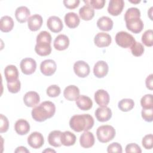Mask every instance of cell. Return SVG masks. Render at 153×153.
<instances>
[{"instance_id": "obj_1", "label": "cell", "mask_w": 153, "mask_h": 153, "mask_svg": "<svg viewBox=\"0 0 153 153\" xmlns=\"http://www.w3.org/2000/svg\"><path fill=\"white\" fill-rule=\"evenodd\" d=\"M140 17V10L136 7L127 9L124 14L126 27L134 33H139L143 29V23Z\"/></svg>"}, {"instance_id": "obj_2", "label": "cell", "mask_w": 153, "mask_h": 153, "mask_svg": "<svg viewBox=\"0 0 153 153\" xmlns=\"http://www.w3.org/2000/svg\"><path fill=\"white\" fill-rule=\"evenodd\" d=\"M55 105L50 101H44L39 105L35 106L32 110L33 119L38 122H42L51 118L55 114Z\"/></svg>"}, {"instance_id": "obj_3", "label": "cell", "mask_w": 153, "mask_h": 153, "mask_svg": "<svg viewBox=\"0 0 153 153\" xmlns=\"http://www.w3.org/2000/svg\"><path fill=\"white\" fill-rule=\"evenodd\" d=\"M94 119L90 114L75 115L69 121L70 127L76 132L88 131L94 125Z\"/></svg>"}, {"instance_id": "obj_4", "label": "cell", "mask_w": 153, "mask_h": 153, "mask_svg": "<svg viewBox=\"0 0 153 153\" xmlns=\"http://www.w3.org/2000/svg\"><path fill=\"white\" fill-rule=\"evenodd\" d=\"M96 135L99 142L107 143L114 138L115 130L110 125H103L97 128Z\"/></svg>"}, {"instance_id": "obj_5", "label": "cell", "mask_w": 153, "mask_h": 153, "mask_svg": "<svg viewBox=\"0 0 153 153\" xmlns=\"http://www.w3.org/2000/svg\"><path fill=\"white\" fill-rule=\"evenodd\" d=\"M135 41L134 38L131 34L125 31L118 32L115 35L117 44L122 48H129Z\"/></svg>"}, {"instance_id": "obj_6", "label": "cell", "mask_w": 153, "mask_h": 153, "mask_svg": "<svg viewBox=\"0 0 153 153\" xmlns=\"http://www.w3.org/2000/svg\"><path fill=\"white\" fill-rule=\"evenodd\" d=\"M22 72L25 75H31L36 70V61L32 58H25L22 60L20 64Z\"/></svg>"}, {"instance_id": "obj_7", "label": "cell", "mask_w": 153, "mask_h": 153, "mask_svg": "<svg viewBox=\"0 0 153 153\" xmlns=\"http://www.w3.org/2000/svg\"><path fill=\"white\" fill-rule=\"evenodd\" d=\"M74 71L78 76L85 78L89 75L90 69L87 63L83 60H78L74 65Z\"/></svg>"}, {"instance_id": "obj_8", "label": "cell", "mask_w": 153, "mask_h": 153, "mask_svg": "<svg viewBox=\"0 0 153 153\" xmlns=\"http://www.w3.org/2000/svg\"><path fill=\"white\" fill-rule=\"evenodd\" d=\"M57 69L56 62L51 59H47L42 61L40 65L41 73L45 76H51L54 74Z\"/></svg>"}, {"instance_id": "obj_9", "label": "cell", "mask_w": 153, "mask_h": 153, "mask_svg": "<svg viewBox=\"0 0 153 153\" xmlns=\"http://www.w3.org/2000/svg\"><path fill=\"white\" fill-rule=\"evenodd\" d=\"M27 143L30 146L34 149L40 148L44 143V137L41 133L34 131L28 136Z\"/></svg>"}, {"instance_id": "obj_10", "label": "cell", "mask_w": 153, "mask_h": 153, "mask_svg": "<svg viewBox=\"0 0 153 153\" xmlns=\"http://www.w3.org/2000/svg\"><path fill=\"white\" fill-rule=\"evenodd\" d=\"M124 7L123 0H111L108 7V12L112 16H117L121 13Z\"/></svg>"}, {"instance_id": "obj_11", "label": "cell", "mask_w": 153, "mask_h": 153, "mask_svg": "<svg viewBox=\"0 0 153 153\" xmlns=\"http://www.w3.org/2000/svg\"><path fill=\"white\" fill-rule=\"evenodd\" d=\"M47 26L48 28L54 33L60 32L63 27V25L62 20L57 16H50L47 21Z\"/></svg>"}, {"instance_id": "obj_12", "label": "cell", "mask_w": 153, "mask_h": 153, "mask_svg": "<svg viewBox=\"0 0 153 153\" xmlns=\"http://www.w3.org/2000/svg\"><path fill=\"white\" fill-rule=\"evenodd\" d=\"M112 41L110 35L105 32H99L94 37V42L98 47H106L109 46Z\"/></svg>"}, {"instance_id": "obj_13", "label": "cell", "mask_w": 153, "mask_h": 153, "mask_svg": "<svg viewBox=\"0 0 153 153\" xmlns=\"http://www.w3.org/2000/svg\"><path fill=\"white\" fill-rule=\"evenodd\" d=\"M95 116L97 121L105 122L110 120L112 117V111L107 106H100L95 111Z\"/></svg>"}, {"instance_id": "obj_14", "label": "cell", "mask_w": 153, "mask_h": 153, "mask_svg": "<svg viewBox=\"0 0 153 153\" xmlns=\"http://www.w3.org/2000/svg\"><path fill=\"white\" fill-rule=\"evenodd\" d=\"M40 100V97L38 93L30 91L26 93L23 97V102L25 105L27 107H35L38 104Z\"/></svg>"}, {"instance_id": "obj_15", "label": "cell", "mask_w": 153, "mask_h": 153, "mask_svg": "<svg viewBox=\"0 0 153 153\" xmlns=\"http://www.w3.org/2000/svg\"><path fill=\"white\" fill-rule=\"evenodd\" d=\"M4 75L7 83L13 82L19 79V71L14 65L7 66L4 69Z\"/></svg>"}, {"instance_id": "obj_16", "label": "cell", "mask_w": 153, "mask_h": 153, "mask_svg": "<svg viewBox=\"0 0 153 153\" xmlns=\"http://www.w3.org/2000/svg\"><path fill=\"white\" fill-rule=\"evenodd\" d=\"M109 99L108 93L103 89H99L94 93L95 102L100 106H106L109 102Z\"/></svg>"}, {"instance_id": "obj_17", "label": "cell", "mask_w": 153, "mask_h": 153, "mask_svg": "<svg viewBox=\"0 0 153 153\" xmlns=\"http://www.w3.org/2000/svg\"><path fill=\"white\" fill-rule=\"evenodd\" d=\"M109 70V67L106 62L103 60H99L96 62L93 68L94 75L97 78L105 76Z\"/></svg>"}, {"instance_id": "obj_18", "label": "cell", "mask_w": 153, "mask_h": 153, "mask_svg": "<svg viewBox=\"0 0 153 153\" xmlns=\"http://www.w3.org/2000/svg\"><path fill=\"white\" fill-rule=\"evenodd\" d=\"M69 45V38L63 34L57 35L54 41V47L56 50L62 51L66 50Z\"/></svg>"}, {"instance_id": "obj_19", "label": "cell", "mask_w": 153, "mask_h": 153, "mask_svg": "<svg viewBox=\"0 0 153 153\" xmlns=\"http://www.w3.org/2000/svg\"><path fill=\"white\" fill-rule=\"evenodd\" d=\"M94 137L93 134L88 131H85L80 136L79 143L84 148H89L94 144Z\"/></svg>"}, {"instance_id": "obj_20", "label": "cell", "mask_w": 153, "mask_h": 153, "mask_svg": "<svg viewBox=\"0 0 153 153\" xmlns=\"http://www.w3.org/2000/svg\"><path fill=\"white\" fill-rule=\"evenodd\" d=\"M63 96L68 100L76 101L79 96V90L78 87L74 85H68L63 91Z\"/></svg>"}, {"instance_id": "obj_21", "label": "cell", "mask_w": 153, "mask_h": 153, "mask_svg": "<svg viewBox=\"0 0 153 153\" xmlns=\"http://www.w3.org/2000/svg\"><path fill=\"white\" fill-rule=\"evenodd\" d=\"M43 23L41 16L35 14L30 16L27 20V25L31 31H36L42 26Z\"/></svg>"}, {"instance_id": "obj_22", "label": "cell", "mask_w": 153, "mask_h": 153, "mask_svg": "<svg viewBox=\"0 0 153 153\" xmlns=\"http://www.w3.org/2000/svg\"><path fill=\"white\" fill-rule=\"evenodd\" d=\"M76 106L82 111H88L93 106V102L91 99L85 95L79 96L76 100Z\"/></svg>"}, {"instance_id": "obj_23", "label": "cell", "mask_w": 153, "mask_h": 153, "mask_svg": "<svg viewBox=\"0 0 153 153\" xmlns=\"http://www.w3.org/2000/svg\"><path fill=\"white\" fill-rule=\"evenodd\" d=\"M30 14V10L25 6H21L17 8L15 11L16 18L17 20L21 23H25L28 20Z\"/></svg>"}, {"instance_id": "obj_24", "label": "cell", "mask_w": 153, "mask_h": 153, "mask_svg": "<svg viewBox=\"0 0 153 153\" xmlns=\"http://www.w3.org/2000/svg\"><path fill=\"white\" fill-rule=\"evenodd\" d=\"M64 19L66 26L71 29L76 27L80 22L78 16L74 12H69L66 13Z\"/></svg>"}, {"instance_id": "obj_25", "label": "cell", "mask_w": 153, "mask_h": 153, "mask_svg": "<svg viewBox=\"0 0 153 153\" xmlns=\"http://www.w3.org/2000/svg\"><path fill=\"white\" fill-rule=\"evenodd\" d=\"M14 130L19 135L26 134L30 130L29 123L26 120L19 119L14 124Z\"/></svg>"}, {"instance_id": "obj_26", "label": "cell", "mask_w": 153, "mask_h": 153, "mask_svg": "<svg viewBox=\"0 0 153 153\" xmlns=\"http://www.w3.org/2000/svg\"><path fill=\"white\" fill-rule=\"evenodd\" d=\"M79 14L81 19L85 21L90 20L94 16V10L90 5L86 4L79 8Z\"/></svg>"}, {"instance_id": "obj_27", "label": "cell", "mask_w": 153, "mask_h": 153, "mask_svg": "<svg viewBox=\"0 0 153 153\" xmlns=\"http://www.w3.org/2000/svg\"><path fill=\"white\" fill-rule=\"evenodd\" d=\"M113 21L107 16H102L97 21V26L103 31H109L113 27Z\"/></svg>"}, {"instance_id": "obj_28", "label": "cell", "mask_w": 153, "mask_h": 153, "mask_svg": "<svg viewBox=\"0 0 153 153\" xmlns=\"http://www.w3.org/2000/svg\"><path fill=\"white\" fill-rule=\"evenodd\" d=\"M76 139L75 135L69 131H65L63 133L62 132L60 140L62 144L64 146H69L74 145L75 143Z\"/></svg>"}, {"instance_id": "obj_29", "label": "cell", "mask_w": 153, "mask_h": 153, "mask_svg": "<svg viewBox=\"0 0 153 153\" xmlns=\"http://www.w3.org/2000/svg\"><path fill=\"white\" fill-rule=\"evenodd\" d=\"M35 51L37 54L41 56H46L51 52V44L47 42L36 43L35 47Z\"/></svg>"}, {"instance_id": "obj_30", "label": "cell", "mask_w": 153, "mask_h": 153, "mask_svg": "<svg viewBox=\"0 0 153 153\" xmlns=\"http://www.w3.org/2000/svg\"><path fill=\"white\" fill-rule=\"evenodd\" d=\"M13 27L14 21L10 16H4L1 18L0 29L2 32H8L13 29Z\"/></svg>"}, {"instance_id": "obj_31", "label": "cell", "mask_w": 153, "mask_h": 153, "mask_svg": "<svg viewBox=\"0 0 153 153\" xmlns=\"http://www.w3.org/2000/svg\"><path fill=\"white\" fill-rule=\"evenodd\" d=\"M62 131L60 130H54L51 131L48 136V143L54 147H60L62 144L60 140Z\"/></svg>"}, {"instance_id": "obj_32", "label": "cell", "mask_w": 153, "mask_h": 153, "mask_svg": "<svg viewBox=\"0 0 153 153\" xmlns=\"http://www.w3.org/2000/svg\"><path fill=\"white\" fill-rule=\"evenodd\" d=\"M134 106V101L131 99H123L118 103V108L123 112H128L131 110Z\"/></svg>"}, {"instance_id": "obj_33", "label": "cell", "mask_w": 153, "mask_h": 153, "mask_svg": "<svg viewBox=\"0 0 153 153\" xmlns=\"http://www.w3.org/2000/svg\"><path fill=\"white\" fill-rule=\"evenodd\" d=\"M142 41L147 47L153 45V31L152 29L146 30L142 36Z\"/></svg>"}, {"instance_id": "obj_34", "label": "cell", "mask_w": 153, "mask_h": 153, "mask_svg": "<svg viewBox=\"0 0 153 153\" xmlns=\"http://www.w3.org/2000/svg\"><path fill=\"white\" fill-rule=\"evenodd\" d=\"M131 52L132 54L136 57L140 56L144 53L145 49L143 45L139 42L135 41L130 47Z\"/></svg>"}, {"instance_id": "obj_35", "label": "cell", "mask_w": 153, "mask_h": 153, "mask_svg": "<svg viewBox=\"0 0 153 153\" xmlns=\"http://www.w3.org/2000/svg\"><path fill=\"white\" fill-rule=\"evenodd\" d=\"M141 106L144 109H152V95L151 94H147L143 96L140 100Z\"/></svg>"}, {"instance_id": "obj_36", "label": "cell", "mask_w": 153, "mask_h": 153, "mask_svg": "<svg viewBox=\"0 0 153 153\" xmlns=\"http://www.w3.org/2000/svg\"><path fill=\"white\" fill-rule=\"evenodd\" d=\"M51 36L49 32L44 30L40 32L36 36V43L38 42H47L51 44Z\"/></svg>"}, {"instance_id": "obj_37", "label": "cell", "mask_w": 153, "mask_h": 153, "mask_svg": "<svg viewBox=\"0 0 153 153\" xmlns=\"http://www.w3.org/2000/svg\"><path fill=\"white\" fill-rule=\"evenodd\" d=\"M60 88L57 85H51L47 89V94L51 97H57L60 94Z\"/></svg>"}, {"instance_id": "obj_38", "label": "cell", "mask_w": 153, "mask_h": 153, "mask_svg": "<svg viewBox=\"0 0 153 153\" xmlns=\"http://www.w3.org/2000/svg\"><path fill=\"white\" fill-rule=\"evenodd\" d=\"M143 146L146 149H151L152 148L153 146V135L152 134H149L145 135L142 141Z\"/></svg>"}, {"instance_id": "obj_39", "label": "cell", "mask_w": 153, "mask_h": 153, "mask_svg": "<svg viewBox=\"0 0 153 153\" xmlns=\"http://www.w3.org/2000/svg\"><path fill=\"white\" fill-rule=\"evenodd\" d=\"M105 0H90V1H84V2L86 4L90 5L92 8L95 9H101L102 8L105 4Z\"/></svg>"}, {"instance_id": "obj_40", "label": "cell", "mask_w": 153, "mask_h": 153, "mask_svg": "<svg viewBox=\"0 0 153 153\" xmlns=\"http://www.w3.org/2000/svg\"><path fill=\"white\" fill-rule=\"evenodd\" d=\"M21 87V84L19 79H17L16 81L11 83H7V88L8 91L12 93H18Z\"/></svg>"}, {"instance_id": "obj_41", "label": "cell", "mask_w": 153, "mask_h": 153, "mask_svg": "<svg viewBox=\"0 0 153 153\" xmlns=\"http://www.w3.org/2000/svg\"><path fill=\"white\" fill-rule=\"evenodd\" d=\"M142 117L147 122H152L153 120V108L152 109H144L141 112Z\"/></svg>"}, {"instance_id": "obj_42", "label": "cell", "mask_w": 153, "mask_h": 153, "mask_svg": "<svg viewBox=\"0 0 153 153\" xmlns=\"http://www.w3.org/2000/svg\"><path fill=\"white\" fill-rule=\"evenodd\" d=\"M107 152L108 153H111V152L121 153L123 152L122 146L120 143L117 142L112 143L108 145L107 148Z\"/></svg>"}, {"instance_id": "obj_43", "label": "cell", "mask_w": 153, "mask_h": 153, "mask_svg": "<svg viewBox=\"0 0 153 153\" xmlns=\"http://www.w3.org/2000/svg\"><path fill=\"white\" fill-rule=\"evenodd\" d=\"M126 152L130 153V152H137L140 153L142 152V150L140 146L135 143H131L126 145Z\"/></svg>"}, {"instance_id": "obj_44", "label": "cell", "mask_w": 153, "mask_h": 153, "mask_svg": "<svg viewBox=\"0 0 153 153\" xmlns=\"http://www.w3.org/2000/svg\"><path fill=\"white\" fill-rule=\"evenodd\" d=\"M9 127V122L7 118L3 114H1V127H0V133L6 132Z\"/></svg>"}, {"instance_id": "obj_45", "label": "cell", "mask_w": 153, "mask_h": 153, "mask_svg": "<svg viewBox=\"0 0 153 153\" xmlns=\"http://www.w3.org/2000/svg\"><path fill=\"white\" fill-rule=\"evenodd\" d=\"M63 2L67 8L74 9L79 5L80 1L79 0H65Z\"/></svg>"}, {"instance_id": "obj_46", "label": "cell", "mask_w": 153, "mask_h": 153, "mask_svg": "<svg viewBox=\"0 0 153 153\" xmlns=\"http://www.w3.org/2000/svg\"><path fill=\"white\" fill-rule=\"evenodd\" d=\"M152 74H150L149 75H148V76H147V78H146V80H145V84H146V87L148 88V89H149V90H152V89H153V84H152V81H153V79H152Z\"/></svg>"}, {"instance_id": "obj_47", "label": "cell", "mask_w": 153, "mask_h": 153, "mask_svg": "<svg viewBox=\"0 0 153 153\" xmlns=\"http://www.w3.org/2000/svg\"><path fill=\"white\" fill-rule=\"evenodd\" d=\"M16 153L17 152H29V151L28 149H27V148L25 146H19L16 148V149L14 151Z\"/></svg>"}, {"instance_id": "obj_48", "label": "cell", "mask_w": 153, "mask_h": 153, "mask_svg": "<svg viewBox=\"0 0 153 153\" xmlns=\"http://www.w3.org/2000/svg\"><path fill=\"white\" fill-rule=\"evenodd\" d=\"M42 152H56V151L53 149H51L50 148H48L44 151H42Z\"/></svg>"}]
</instances>
